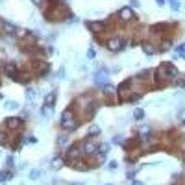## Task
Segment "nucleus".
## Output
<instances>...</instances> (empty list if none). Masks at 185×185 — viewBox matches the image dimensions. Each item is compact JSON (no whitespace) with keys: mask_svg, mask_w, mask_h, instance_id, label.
I'll return each mask as SVG.
<instances>
[{"mask_svg":"<svg viewBox=\"0 0 185 185\" xmlns=\"http://www.w3.org/2000/svg\"><path fill=\"white\" fill-rule=\"evenodd\" d=\"M43 15H44L46 21H50V22H61L70 17V9L61 0H50L48 6L43 9Z\"/></svg>","mask_w":185,"mask_h":185,"instance_id":"f257e3e1","label":"nucleus"},{"mask_svg":"<svg viewBox=\"0 0 185 185\" xmlns=\"http://www.w3.org/2000/svg\"><path fill=\"white\" fill-rule=\"evenodd\" d=\"M80 126V119H78V115L72 111V109H65L61 115V128L65 131H72V130H76Z\"/></svg>","mask_w":185,"mask_h":185,"instance_id":"f03ea898","label":"nucleus"},{"mask_svg":"<svg viewBox=\"0 0 185 185\" xmlns=\"http://www.w3.org/2000/svg\"><path fill=\"white\" fill-rule=\"evenodd\" d=\"M48 70H50V65L44 61V59H35V61L32 63V72L35 76H44Z\"/></svg>","mask_w":185,"mask_h":185,"instance_id":"7ed1b4c3","label":"nucleus"},{"mask_svg":"<svg viewBox=\"0 0 185 185\" xmlns=\"http://www.w3.org/2000/svg\"><path fill=\"white\" fill-rule=\"evenodd\" d=\"M4 126H8V130H11V131H22L24 122H22V119H19V117H11V119H6L4 121Z\"/></svg>","mask_w":185,"mask_h":185,"instance_id":"20e7f679","label":"nucleus"},{"mask_svg":"<svg viewBox=\"0 0 185 185\" xmlns=\"http://www.w3.org/2000/svg\"><path fill=\"white\" fill-rule=\"evenodd\" d=\"M137 19L135 17V13L131 11V8L130 6H126V8H122L121 11H119V21H122V22H133Z\"/></svg>","mask_w":185,"mask_h":185,"instance_id":"39448f33","label":"nucleus"},{"mask_svg":"<svg viewBox=\"0 0 185 185\" xmlns=\"http://www.w3.org/2000/svg\"><path fill=\"white\" fill-rule=\"evenodd\" d=\"M105 46H107L111 52H119V50L124 48V39H121V37H111V39L105 41Z\"/></svg>","mask_w":185,"mask_h":185,"instance_id":"423d86ee","label":"nucleus"},{"mask_svg":"<svg viewBox=\"0 0 185 185\" xmlns=\"http://www.w3.org/2000/svg\"><path fill=\"white\" fill-rule=\"evenodd\" d=\"M85 26H87L93 33H104V32H105V22H100V21H96V22L89 21V22H85Z\"/></svg>","mask_w":185,"mask_h":185,"instance_id":"0eeeda50","label":"nucleus"},{"mask_svg":"<svg viewBox=\"0 0 185 185\" xmlns=\"http://www.w3.org/2000/svg\"><path fill=\"white\" fill-rule=\"evenodd\" d=\"M41 115H43V117H50V115H52V105H46V104H43Z\"/></svg>","mask_w":185,"mask_h":185,"instance_id":"6e6552de","label":"nucleus"},{"mask_svg":"<svg viewBox=\"0 0 185 185\" xmlns=\"http://www.w3.org/2000/svg\"><path fill=\"white\" fill-rule=\"evenodd\" d=\"M96 82H98V83H105V82H107V72H105V70L96 72Z\"/></svg>","mask_w":185,"mask_h":185,"instance_id":"1a4fd4ad","label":"nucleus"},{"mask_svg":"<svg viewBox=\"0 0 185 185\" xmlns=\"http://www.w3.org/2000/svg\"><path fill=\"white\" fill-rule=\"evenodd\" d=\"M69 141H70V137H69L67 133H61V135L58 137V144H59V146H65V144L69 143Z\"/></svg>","mask_w":185,"mask_h":185,"instance_id":"9d476101","label":"nucleus"},{"mask_svg":"<svg viewBox=\"0 0 185 185\" xmlns=\"http://www.w3.org/2000/svg\"><path fill=\"white\" fill-rule=\"evenodd\" d=\"M54 102H56V93H48L46 98H44V104H46V105H52Z\"/></svg>","mask_w":185,"mask_h":185,"instance_id":"9b49d317","label":"nucleus"},{"mask_svg":"<svg viewBox=\"0 0 185 185\" xmlns=\"http://www.w3.org/2000/svg\"><path fill=\"white\" fill-rule=\"evenodd\" d=\"M32 2H33L35 6H39V8H43V9H44V8L48 6V2H50V0H32Z\"/></svg>","mask_w":185,"mask_h":185,"instance_id":"f8f14e48","label":"nucleus"},{"mask_svg":"<svg viewBox=\"0 0 185 185\" xmlns=\"http://www.w3.org/2000/svg\"><path fill=\"white\" fill-rule=\"evenodd\" d=\"M95 133H100V128H98V126H96V124H93V126H91V128H89V135H91V137H93V135H95Z\"/></svg>","mask_w":185,"mask_h":185,"instance_id":"ddd939ff","label":"nucleus"},{"mask_svg":"<svg viewBox=\"0 0 185 185\" xmlns=\"http://www.w3.org/2000/svg\"><path fill=\"white\" fill-rule=\"evenodd\" d=\"M6 107L8 109H19V104L15 102V100H9V102H6Z\"/></svg>","mask_w":185,"mask_h":185,"instance_id":"4468645a","label":"nucleus"},{"mask_svg":"<svg viewBox=\"0 0 185 185\" xmlns=\"http://www.w3.org/2000/svg\"><path fill=\"white\" fill-rule=\"evenodd\" d=\"M26 98H28V100H33V98H35V91H33V89H28V91H26Z\"/></svg>","mask_w":185,"mask_h":185,"instance_id":"2eb2a0df","label":"nucleus"},{"mask_svg":"<svg viewBox=\"0 0 185 185\" xmlns=\"http://www.w3.org/2000/svg\"><path fill=\"white\" fill-rule=\"evenodd\" d=\"M11 176H13L11 172H6V170H4V172H2V183H6V182L11 178Z\"/></svg>","mask_w":185,"mask_h":185,"instance_id":"dca6fc26","label":"nucleus"},{"mask_svg":"<svg viewBox=\"0 0 185 185\" xmlns=\"http://www.w3.org/2000/svg\"><path fill=\"white\" fill-rule=\"evenodd\" d=\"M39 176H41V170H32V174H30V178H32V180H37Z\"/></svg>","mask_w":185,"mask_h":185,"instance_id":"f3484780","label":"nucleus"},{"mask_svg":"<svg viewBox=\"0 0 185 185\" xmlns=\"http://www.w3.org/2000/svg\"><path fill=\"white\" fill-rule=\"evenodd\" d=\"M143 117H144V111L143 109H137V111H135V119L139 121V119H143Z\"/></svg>","mask_w":185,"mask_h":185,"instance_id":"a211bd4d","label":"nucleus"},{"mask_svg":"<svg viewBox=\"0 0 185 185\" xmlns=\"http://www.w3.org/2000/svg\"><path fill=\"white\" fill-rule=\"evenodd\" d=\"M178 52H180V54H185V43H183V44H180V46H178Z\"/></svg>","mask_w":185,"mask_h":185,"instance_id":"6ab92c4d","label":"nucleus"},{"mask_svg":"<svg viewBox=\"0 0 185 185\" xmlns=\"http://www.w3.org/2000/svg\"><path fill=\"white\" fill-rule=\"evenodd\" d=\"M109 168H111V170L117 168V161H109Z\"/></svg>","mask_w":185,"mask_h":185,"instance_id":"aec40b11","label":"nucleus"},{"mask_svg":"<svg viewBox=\"0 0 185 185\" xmlns=\"http://www.w3.org/2000/svg\"><path fill=\"white\" fill-rule=\"evenodd\" d=\"M130 4H131L133 8H137V6H139V2H137V0H130Z\"/></svg>","mask_w":185,"mask_h":185,"instance_id":"412c9836","label":"nucleus"},{"mask_svg":"<svg viewBox=\"0 0 185 185\" xmlns=\"http://www.w3.org/2000/svg\"><path fill=\"white\" fill-rule=\"evenodd\" d=\"M174 185H185V178H182L180 182H176V183H174Z\"/></svg>","mask_w":185,"mask_h":185,"instance_id":"4be33fe9","label":"nucleus"},{"mask_svg":"<svg viewBox=\"0 0 185 185\" xmlns=\"http://www.w3.org/2000/svg\"><path fill=\"white\" fill-rule=\"evenodd\" d=\"M133 185H143V183H141L139 180H133Z\"/></svg>","mask_w":185,"mask_h":185,"instance_id":"5701e85b","label":"nucleus"},{"mask_svg":"<svg viewBox=\"0 0 185 185\" xmlns=\"http://www.w3.org/2000/svg\"><path fill=\"white\" fill-rule=\"evenodd\" d=\"M156 2H157L159 6H163V4H165V0H156Z\"/></svg>","mask_w":185,"mask_h":185,"instance_id":"b1692460","label":"nucleus"},{"mask_svg":"<svg viewBox=\"0 0 185 185\" xmlns=\"http://www.w3.org/2000/svg\"><path fill=\"white\" fill-rule=\"evenodd\" d=\"M72 185H85V183H80V182H78V183H72Z\"/></svg>","mask_w":185,"mask_h":185,"instance_id":"393cba45","label":"nucleus"}]
</instances>
